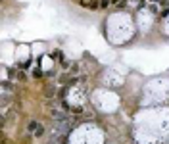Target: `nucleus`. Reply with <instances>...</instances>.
I'll return each mask as SVG.
<instances>
[{"mask_svg":"<svg viewBox=\"0 0 169 144\" xmlns=\"http://www.w3.org/2000/svg\"><path fill=\"white\" fill-rule=\"evenodd\" d=\"M29 65H31V58H29V60H27V61H23V64H21V69H25V67H29Z\"/></svg>","mask_w":169,"mask_h":144,"instance_id":"obj_6","label":"nucleus"},{"mask_svg":"<svg viewBox=\"0 0 169 144\" xmlns=\"http://www.w3.org/2000/svg\"><path fill=\"white\" fill-rule=\"evenodd\" d=\"M58 81H60L62 85H66V83H67V75H66V73H63V75H60V79H58Z\"/></svg>","mask_w":169,"mask_h":144,"instance_id":"obj_5","label":"nucleus"},{"mask_svg":"<svg viewBox=\"0 0 169 144\" xmlns=\"http://www.w3.org/2000/svg\"><path fill=\"white\" fill-rule=\"evenodd\" d=\"M167 15H169V8H167V10H163V12H162V15H160V18H167Z\"/></svg>","mask_w":169,"mask_h":144,"instance_id":"obj_7","label":"nucleus"},{"mask_svg":"<svg viewBox=\"0 0 169 144\" xmlns=\"http://www.w3.org/2000/svg\"><path fill=\"white\" fill-rule=\"evenodd\" d=\"M42 92H44V98H52V96L56 94V85H48Z\"/></svg>","mask_w":169,"mask_h":144,"instance_id":"obj_2","label":"nucleus"},{"mask_svg":"<svg viewBox=\"0 0 169 144\" xmlns=\"http://www.w3.org/2000/svg\"><path fill=\"white\" fill-rule=\"evenodd\" d=\"M42 134H44V127H41V125H39V129L35 131V137H42Z\"/></svg>","mask_w":169,"mask_h":144,"instance_id":"obj_4","label":"nucleus"},{"mask_svg":"<svg viewBox=\"0 0 169 144\" xmlns=\"http://www.w3.org/2000/svg\"><path fill=\"white\" fill-rule=\"evenodd\" d=\"M150 2H152V0H150ZM154 2H156V0H154Z\"/></svg>","mask_w":169,"mask_h":144,"instance_id":"obj_8","label":"nucleus"},{"mask_svg":"<svg viewBox=\"0 0 169 144\" xmlns=\"http://www.w3.org/2000/svg\"><path fill=\"white\" fill-rule=\"evenodd\" d=\"M37 129H39V123L37 121H29V123H27V131H29V133H35Z\"/></svg>","mask_w":169,"mask_h":144,"instance_id":"obj_3","label":"nucleus"},{"mask_svg":"<svg viewBox=\"0 0 169 144\" xmlns=\"http://www.w3.org/2000/svg\"><path fill=\"white\" fill-rule=\"evenodd\" d=\"M50 115H52V119L54 121H63L66 119V110H50Z\"/></svg>","mask_w":169,"mask_h":144,"instance_id":"obj_1","label":"nucleus"}]
</instances>
